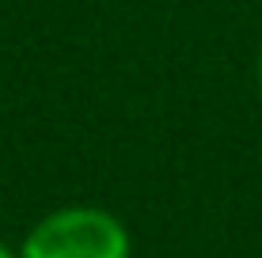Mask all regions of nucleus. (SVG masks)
Instances as JSON below:
<instances>
[{"label":"nucleus","mask_w":262,"mask_h":258,"mask_svg":"<svg viewBox=\"0 0 262 258\" xmlns=\"http://www.w3.org/2000/svg\"><path fill=\"white\" fill-rule=\"evenodd\" d=\"M258 87H262V50H258Z\"/></svg>","instance_id":"obj_3"},{"label":"nucleus","mask_w":262,"mask_h":258,"mask_svg":"<svg viewBox=\"0 0 262 258\" xmlns=\"http://www.w3.org/2000/svg\"><path fill=\"white\" fill-rule=\"evenodd\" d=\"M129 232L114 213L95 205H69L27 232L19 258H129Z\"/></svg>","instance_id":"obj_1"},{"label":"nucleus","mask_w":262,"mask_h":258,"mask_svg":"<svg viewBox=\"0 0 262 258\" xmlns=\"http://www.w3.org/2000/svg\"><path fill=\"white\" fill-rule=\"evenodd\" d=\"M0 258H19V254H15L12 247H8V243H0Z\"/></svg>","instance_id":"obj_2"}]
</instances>
